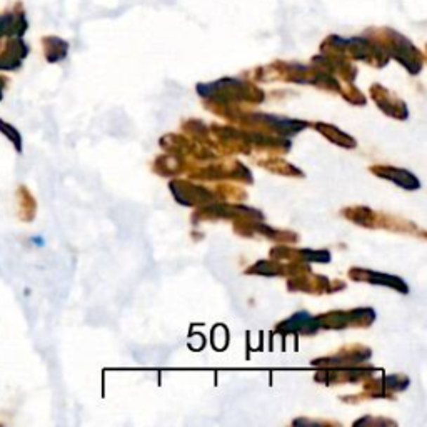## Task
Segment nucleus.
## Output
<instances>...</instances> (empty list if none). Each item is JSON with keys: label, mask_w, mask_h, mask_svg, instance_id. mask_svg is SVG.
<instances>
[{"label": "nucleus", "mask_w": 427, "mask_h": 427, "mask_svg": "<svg viewBox=\"0 0 427 427\" xmlns=\"http://www.w3.org/2000/svg\"><path fill=\"white\" fill-rule=\"evenodd\" d=\"M27 30V22L25 17L22 13H6V15H0V37L4 35H17V37H22Z\"/></svg>", "instance_id": "obj_6"}, {"label": "nucleus", "mask_w": 427, "mask_h": 427, "mask_svg": "<svg viewBox=\"0 0 427 427\" xmlns=\"http://www.w3.org/2000/svg\"><path fill=\"white\" fill-rule=\"evenodd\" d=\"M44 44H46V57L48 62H59L65 57L67 48L69 46L64 42V40L55 39V37H48L44 40Z\"/></svg>", "instance_id": "obj_7"}, {"label": "nucleus", "mask_w": 427, "mask_h": 427, "mask_svg": "<svg viewBox=\"0 0 427 427\" xmlns=\"http://www.w3.org/2000/svg\"><path fill=\"white\" fill-rule=\"evenodd\" d=\"M6 86H7V79L0 75V100L4 99V88H6Z\"/></svg>", "instance_id": "obj_13"}, {"label": "nucleus", "mask_w": 427, "mask_h": 427, "mask_svg": "<svg viewBox=\"0 0 427 427\" xmlns=\"http://www.w3.org/2000/svg\"><path fill=\"white\" fill-rule=\"evenodd\" d=\"M384 382L387 387H390V389H395V390H404L409 386V379L402 376H389V377H386Z\"/></svg>", "instance_id": "obj_12"}, {"label": "nucleus", "mask_w": 427, "mask_h": 427, "mask_svg": "<svg viewBox=\"0 0 427 427\" xmlns=\"http://www.w3.org/2000/svg\"><path fill=\"white\" fill-rule=\"evenodd\" d=\"M17 195H19V204H20V217L24 221H32L35 216V200L32 195H30L29 190L25 187H20L17 190Z\"/></svg>", "instance_id": "obj_8"}, {"label": "nucleus", "mask_w": 427, "mask_h": 427, "mask_svg": "<svg viewBox=\"0 0 427 427\" xmlns=\"http://www.w3.org/2000/svg\"><path fill=\"white\" fill-rule=\"evenodd\" d=\"M0 132H2L4 136L7 137V139H11L13 147H15V150L20 154L22 152V136H20V132L2 119H0Z\"/></svg>", "instance_id": "obj_10"}, {"label": "nucleus", "mask_w": 427, "mask_h": 427, "mask_svg": "<svg viewBox=\"0 0 427 427\" xmlns=\"http://www.w3.org/2000/svg\"><path fill=\"white\" fill-rule=\"evenodd\" d=\"M350 275H353L354 279L362 280V282H369V284H376V286H386V287H393L395 291L407 294L409 287L406 286V282H404L400 277H395V275H387V274H381V272H372V270H366V269H354L350 270Z\"/></svg>", "instance_id": "obj_2"}, {"label": "nucleus", "mask_w": 427, "mask_h": 427, "mask_svg": "<svg viewBox=\"0 0 427 427\" xmlns=\"http://www.w3.org/2000/svg\"><path fill=\"white\" fill-rule=\"evenodd\" d=\"M29 53V46L20 39L8 40L0 52V70H17Z\"/></svg>", "instance_id": "obj_1"}, {"label": "nucleus", "mask_w": 427, "mask_h": 427, "mask_svg": "<svg viewBox=\"0 0 427 427\" xmlns=\"http://www.w3.org/2000/svg\"><path fill=\"white\" fill-rule=\"evenodd\" d=\"M374 172L377 173L379 177H384V179L393 180L394 184H398L404 189L414 190L419 189L421 184L417 180V177H414L409 171H404V169H395V167H376L372 169Z\"/></svg>", "instance_id": "obj_4"}, {"label": "nucleus", "mask_w": 427, "mask_h": 427, "mask_svg": "<svg viewBox=\"0 0 427 427\" xmlns=\"http://www.w3.org/2000/svg\"><path fill=\"white\" fill-rule=\"evenodd\" d=\"M319 131L324 132V136L329 137L332 142H336V144L339 145H344V147H349V149H353V147H355V140L350 139L349 136H346L344 132L337 131L336 127H331V126H324V124H319L317 126Z\"/></svg>", "instance_id": "obj_9"}, {"label": "nucleus", "mask_w": 427, "mask_h": 427, "mask_svg": "<svg viewBox=\"0 0 427 427\" xmlns=\"http://www.w3.org/2000/svg\"><path fill=\"white\" fill-rule=\"evenodd\" d=\"M299 254L307 261H315V262L331 261V254H329L327 251H301Z\"/></svg>", "instance_id": "obj_11"}, {"label": "nucleus", "mask_w": 427, "mask_h": 427, "mask_svg": "<svg viewBox=\"0 0 427 427\" xmlns=\"http://www.w3.org/2000/svg\"><path fill=\"white\" fill-rule=\"evenodd\" d=\"M256 117L264 120V122L270 129H272V131H275L277 133H282V136H292V133L301 132L302 129L307 127L306 122H299V120H292V119H286V117H279V115L257 114Z\"/></svg>", "instance_id": "obj_5"}, {"label": "nucleus", "mask_w": 427, "mask_h": 427, "mask_svg": "<svg viewBox=\"0 0 427 427\" xmlns=\"http://www.w3.org/2000/svg\"><path fill=\"white\" fill-rule=\"evenodd\" d=\"M319 329L317 317H313L309 313H297L280 324L277 331L282 334H314Z\"/></svg>", "instance_id": "obj_3"}]
</instances>
